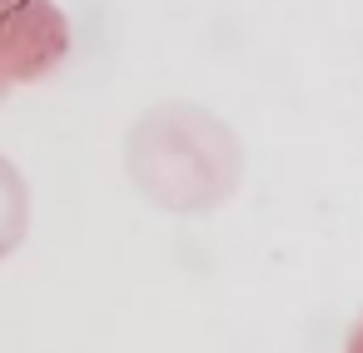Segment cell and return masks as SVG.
<instances>
[{"label": "cell", "mask_w": 363, "mask_h": 353, "mask_svg": "<svg viewBox=\"0 0 363 353\" xmlns=\"http://www.w3.org/2000/svg\"><path fill=\"white\" fill-rule=\"evenodd\" d=\"M343 353H363V313L353 318V328H348V338H343Z\"/></svg>", "instance_id": "7a4b0ae2"}, {"label": "cell", "mask_w": 363, "mask_h": 353, "mask_svg": "<svg viewBox=\"0 0 363 353\" xmlns=\"http://www.w3.org/2000/svg\"><path fill=\"white\" fill-rule=\"evenodd\" d=\"M70 50V26L55 0H0V85L45 80Z\"/></svg>", "instance_id": "6da1fadb"}]
</instances>
